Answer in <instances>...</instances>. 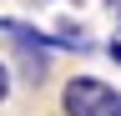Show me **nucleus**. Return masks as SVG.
Listing matches in <instances>:
<instances>
[{
    "label": "nucleus",
    "instance_id": "obj_4",
    "mask_svg": "<svg viewBox=\"0 0 121 116\" xmlns=\"http://www.w3.org/2000/svg\"><path fill=\"white\" fill-rule=\"evenodd\" d=\"M106 56H111V61H121V40H111V46H106Z\"/></svg>",
    "mask_w": 121,
    "mask_h": 116
},
{
    "label": "nucleus",
    "instance_id": "obj_1",
    "mask_svg": "<svg viewBox=\"0 0 121 116\" xmlns=\"http://www.w3.org/2000/svg\"><path fill=\"white\" fill-rule=\"evenodd\" d=\"M60 111L66 116H121V91L101 76H71L60 86Z\"/></svg>",
    "mask_w": 121,
    "mask_h": 116
},
{
    "label": "nucleus",
    "instance_id": "obj_2",
    "mask_svg": "<svg viewBox=\"0 0 121 116\" xmlns=\"http://www.w3.org/2000/svg\"><path fill=\"white\" fill-rule=\"evenodd\" d=\"M20 51H25V46H20ZM45 71H51L45 51H25V56H20V76H25L30 86H40V81H45Z\"/></svg>",
    "mask_w": 121,
    "mask_h": 116
},
{
    "label": "nucleus",
    "instance_id": "obj_3",
    "mask_svg": "<svg viewBox=\"0 0 121 116\" xmlns=\"http://www.w3.org/2000/svg\"><path fill=\"white\" fill-rule=\"evenodd\" d=\"M10 96V61H0V101Z\"/></svg>",
    "mask_w": 121,
    "mask_h": 116
}]
</instances>
